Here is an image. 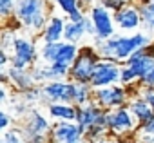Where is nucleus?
Wrapping results in <instances>:
<instances>
[{"instance_id": "1", "label": "nucleus", "mask_w": 154, "mask_h": 143, "mask_svg": "<svg viewBox=\"0 0 154 143\" xmlns=\"http://www.w3.org/2000/svg\"><path fill=\"white\" fill-rule=\"evenodd\" d=\"M47 0H17L15 20L31 35H40L51 18Z\"/></svg>"}, {"instance_id": "2", "label": "nucleus", "mask_w": 154, "mask_h": 143, "mask_svg": "<svg viewBox=\"0 0 154 143\" xmlns=\"http://www.w3.org/2000/svg\"><path fill=\"white\" fill-rule=\"evenodd\" d=\"M100 60H102V56L98 54L94 45H82L78 58L74 60V63L69 69V80L91 85V78L94 75V69Z\"/></svg>"}, {"instance_id": "3", "label": "nucleus", "mask_w": 154, "mask_h": 143, "mask_svg": "<svg viewBox=\"0 0 154 143\" xmlns=\"http://www.w3.org/2000/svg\"><path fill=\"white\" fill-rule=\"evenodd\" d=\"M11 65L18 69H31L38 63V45L31 36L17 35L9 49Z\"/></svg>"}, {"instance_id": "4", "label": "nucleus", "mask_w": 154, "mask_h": 143, "mask_svg": "<svg viewBox=\"0 0 154 143\" xmlns=\"http://www.w3.org/2000/svg\"><path fill=\"white\" fill-rule=\"evenodd\" d=\"M107 127H109V134L116 136L118 139H125L131 134L138 132L140 123L136 121L129 107L123 105V107L107 111Z\"/></svg>"}, {"instance_id": "5", "label": "nucleus", "mask_w": 154, "mask_h": 143, "mask_svg": "<svg viewBox=\"0 0 154 143\" xmlns=\"http://www.w3.org/2000/svg\"><path fill=\"white\" fill-rule=\"evenodd\" d=\"M154 44L152 42V36L149 33H131V35H120L118 36V44H116V53H114V62H120V63H125L134 53L145 49L147 45Z\"/></svg>"}, {"instance_id": "6", "label": "nucleus", "mask_w": 154, "mask_h": 143, "mask_svg": "<svg viewBox=\"0 0 154 143\" xmlns=\"http://www.w3.org/2000/svg\"><path fill=\"white\" fill-rule=\"evenodd\" d=\"M51 121L38 111H31L29 118L24 121L22 134L27 143H51Z\"/></svg>"}, {"instance_id": "7", "label": "nucleus", "mask_w": 154, "mask_h": 143, "mask_svg": "<svg viewBox=\"0 0 154 143\" xmlns=\"http://www.w3.org/2000/svg\"><path fill=\"white\" fill-rule=\"evenodd\" d=\"M93 102L105 111L123 107L131 102V91L120 84L111 85V87H102V89H93Z\"/></svg>"}, {"instance_id": "8", "label": "nucleus", "mask_w": 154, "mask_h": 143, "mask_svg": "<svg viewBox=\"0 0 154 143\" xmlns=\"http://www.w3.org/2000/svg\"><path fill=\"white\" fill-rule=\"evenodd\" d=\"M89 17L93 20V26H94V42L107 40V38H111V36L116 35L114 13L109 11L105 6H102L100 2L94 4L89 9Z\"/></svg>"}, {"instance_id": "9", "label": "nucleus", "mask_w": 154, "mask_h": 143, "mask_svg": "<svg viewBox=\"0 0 154 143\" xmlns=\"http://www.w3.org/2000/svg\"><path fill=\"white\" fill-rule=\"evenodd\" d=\"M76 85L78 84L72 80L47 82L42 85V96L44 100H47V103H72L74 105Z\"/></svg>"}, {"instance_id": "10", "label": "nucleus", "mask_w": 154, "mask_h": 143, "mask_svg": "<svg viewBox=\"0 0 154 143\" xmlns=\"http://www.w3.org/2000/svg\"><path fill=\"white\" fill-rule=\"evenodd\" d=\"M122 76V65L120 62L102 58L94 69V75L91 78V87L93 89H102V87H111L120 84Z\"/></svg>"}, {"instance_id": "11", "label": "nucleus", "mask_w": 154, "mask_h": 143, "mask_svg": "<svg viewBox=\"0 0 154 143\" xmlns=\"http://www.w3.org/2000/svg\"><path fill=\"white\" fill-rule=\"evenodd\" d=\"M76 123L80 125V129L84 130V134L87 130H91L93 127L103 125L107 127V111L100 105H96L94 102H89L84 107H78V116H76Z\"/></svg>"}, {"instance_id": "12", "label": "nucleus", "mask_w": 154, "mask_h": 143, "mask_svg": "<svg viewBox=\"0 0 154 143\" xmlns=\"http://www.w3.org/2000/svg\"><path fill=\"white\" fill-rule=\"evenodd\" d=\"M2 84L13 85L20 93H26V91L36 87V82H35V76H33V71L31 69H18V67H13V65H9L8 69H4V73H2Z\"/></svg>"}, {"instance_id": "13", "label": "nucleus", "mask_w": 154, "mask_h": 143, "mask_svg": "<svg viewBox=\"0 0 154 143\" xmlns=\"http://www.w3.org/2000/svg\"><path fill=\"white\" fill-rule=\"evenodd\" d=\"M114 22H116L118 31H122V33H131V31H136L138 27L143 26L140 8L134 6V4H129L123 9L116 11L114 13Z\"/></svg>"}, {"instance_id": "14", "label": "nucleus", "mask_w": 154, "mask_h": 143, "mask_svg": "<svg viewBox=\"0 0 154 143\" xmlns=\"http://www.w3.org/2000/svg\"><path fill=\"white\" fill-rule=\"evenodd\" d=\"M85 138L84 130L76 121H56L51 130V143H67L72 139Z\"/></svg>"}, {"instance_id": "15", "label": "nucleus", "mask_w": 154, "mask_h": 143, "mask_svg": "<svg viewBox=\"0 0 154 143\" xmlns=\"http://www.w3.org/2000/svg\"><path fill=\"white\" fill-rule=\"evenodd\" d=\"M65 18L62 15H51L47 26L40 33V42L45 44H54V42H63V33H65Z\"/></svg>"}, {"instance_id": "16", "label": "nucleus", "mask_w": 154, "mask_h": 143, "mask_svg": "<svg viewBox=\"0 0 154 143\" xmlns=\"http://www.w3.org/2000/svg\"><path fill=\"white\" fill-rule=\"evenodd\" d=\"M127 107H129V111L132 112V116L136 118V121H138L140 125H143V123H147L149 120L154 118V109H152V107L149 105V102L143 100L140 94H138V96H132L131 102L127 103Z\"/></svg>"}, {"instance_id": "17", "label": "nucleus", "mask_w": 154, "mask_h": 143, "mask_svg": "<svg viewBox=\"0 0 154 143\" xmlns=\"http://www.w3.org/2000/svg\"><path fill=\"white\" fill-rule=\"evenodd\" d=\"M47 112L56 121H76L78 107L72 105V103H49Z\"/></svg>"}, {"instance_id": "18", "label": "nucleus", "mask_w": 154, "mask_h": 143, "mask_svg": "<svg viewBox=\"0 0 154 143\" xmlns=\"http://www.w3.org/2000/svg\"><path fill=\"white\" fill-rule=\"evenodd\" d=\"M51 2L62 9V13L67 17L69 22H80L85 18L82 6H80V0H51Z\"/></svg>"}, {"instance_id": "19", "label": "nucleus", "mask_w": 154, "mask_h": 143, "mask_svg": "<svg viewBox=\"0 0 154 143\" xmlns=\"http://www.w3.org/2000/svg\"><path fill=\"white\" fill-rule=\"evenodd\" d=\"M78 53H80V47H78V44H71V42H62V47H60V51H58V56H56V63H62V65H67V67H71L72 63H74V60L78 58ZM53 62V63H54Z\"/></svg>"}, {"instance_id": "20", "label": "nucleus", "mask_w": 154, "mask_h": 143, "mask_svg": "<svg viewBox=\"0 0 154 143\" xmlns=\"http://www.w3.org/2000/svg\"><path fill=\"white\" fill-rule=\"evenodd\" d=\"M87 35V26H85V18L80 22H69L65 26V33H63V40L71 42V44H78L84 36Z\"/></svg>"}, {"instance_id": "21", "label": "nucleus", "mask_w": 154, "mask_h": 143, "mask_svg": "<svg viewBox=\"0 0 154 143\" xmlns=\"http://www.w3.org/2000/svg\"><path fill=\"white\" fill-rule=\"evenodd\" d=\"M62 47V42H54V44H45L40 42L38 45V62L42 63H53L58 56V51Z\"/></svg>"}, {"instance_id": "22", "label": "nucleus", "mask_w": 154, "mask_h": 143, "mask_svg": "<svg viewBox=\"0 0 154 143\" xmlns=\"http://www.w3.org/2000/svg\"><path fill=\"white\" fill-rule=\"evenodd\" d=\"M0 143H27L24 134H22V129H11V130H4L2 132V139Z\"/></svg>"}, {"instance_id": "23", "label": "nucleus", "mask_w": 154, "mask_h": 143, "mask_svg": "<svg viewBox=\"0 0 154 143\" xmlns=\"http://www.w3.org/2000/svg\"><path fill=\"white\" fill-rule=\"evenodd\" d=\"M138 8H140V13H141V20H143L145 33L154 35V11L147 9V8H143V6H140V4H138Z\"/></svg>"}, {"instance_id": "24", "label": "nucleus", "mask_w": 154, "mask_h": 143, "mask_svg": "<svg viewBox=\"0 0 154 143\" xmlns=\"http://www.w3.org/2000/svg\"><path fill=\"white\" fill-rule=\"evenodd\" d=\"M136 82H140V78L136 76V73L129 67V65H122V76H120V85H123V87H129V85H132V84H136Z\"/></svg>"}, {"instance_id": "25", "label": "nucleus", "mask_w": 154, "mask_h": 143, "mask_svg": "<svg viewBox=\"0 0 154 143\" xmlns=\"http://www.w3.org/2000/svg\"><path fill=\"white\" fill-rule=\"evenodd\" d=\"M15 9H17V0H0V17L2 18L15 17Z\"/></svg>"}, {"instance_id": "26", "label": "nucleus", "mask_w": 154, "mask_h": 143, "mask_svg": "<svg viewBox=\"0 0 154 143\" xmlns=\"http://www.w3.org/2000/svg\"><path fill=\"white\" fill-rule=\"evenodd\" d=\"M100 4H102V6H105L109 11L116 13V11L123 9L125 6H129L131 2H129V0H100Z\"/></svg>"}, {"instance_id": "27", "label": "nucleus", "mask_w": 154, "mask_h": 143, "mask_svg": "<svg viewBox=\"0 0 154 143\" xmlns=\"http://www.w3.org/2000/svg\"><path fill=\"white\" fill-rule=\"evenodd\" d=\"M140 85H141V89H154V69H150L140 80Z\"/></svg>"}, {"instance_id": "28", "label": "nucleus", "mask_w": 154, "mask_h": 143, "mask_svg": "<svg viewBox=\"0 0 154 143\" xmlns=\"http://www.w3.org/2000/svg\"><path fill=\"white\" fill-rule=\"evenodd\" d=\"M140 96L149 102V105L154 109V89H140Z\"/></svg>"}, {"instance_id": "29", "label": "nucleus", "mask_w": 154, "mask_h": 143, "mask_svg": "<svg viewBox=\"0 0 154 143\" xmlns=\"http://www.w3.org/2000/svg\"><path fill=\"white\" fill-rule=\"evenodd\" d=\"M138 134H154V118H152V120H149L147 123L140 125Z\"/></svg>"}, {"instance_id": "30", "label": "nucleus", "mask_w": 154, "mask_h": 143, "mask_svg": "<svg viewBox=\"0 0 154 143\" xmlns=\"http://www.w3.org/2000/svg\"><path fill=\"white\" fill-rule=\"evenodd\" d=\"M9 125H11L9 114H8V112H0V129H2V130H8Z\"/></svg>"}, {"instance_id": "31", "label": "nucleus", "mask_w": 154, "mask_h": 143, "mask_svg": "<svg viewBox=\"0 0 154 143\" xmlns=\"http://www.w3.org/2000/svg\"><path fill=\"white\" fill-rule=\"evenodd\" d=\"M8 84H2L0 85V102L2 103H8Z\"/></svg>"}, {"instance_id": "32", "label": "nucleus", "mask_w": 154, "mask_h": 143, "mask_svg": "<svg viewBox=\"0 0 154 143\" xmlns=\"http://www.w3.org/2000/svg\"><path fill=\"white\" fill-rule=\"evenodd\" d=\"M138 139L141 143H154V134H138Z\"/></svg>"}, {"instance_id": "33", "label": "nucleus", "mask_w": 154, "mask_h": 143, "mask_svg": "<svg viewBox=\"0 0 154 143\" xmlns=\"http://www.w3.org/2000/svg\"><path fill=\"white\" fill-rule=\"evenodd\" d=\"M138 4L143 6V8H147V9H150V11H154V0H140Z\"/></svg>"}, {"instance_id": "34", "label": "nucleus", "mask_w": 154, "mask_h": 143, "mask_svg": "<svg viewBox=\"0 0 154 143\" xmlns=\"http://www.w3.org/2000/svg\"><path fill=\"white\" fill-rule=\"evenodd\" d=\"M94 143H122V139H112V138H102V139H98V141H94Z\"/></svg>"}, {"instance_id": "35", "label": "nucleus", "mask_w": 154, "mask_h": 143, "mask_svg": "<svg viewBox=\"0 0 154 143\" xmlns=\"http://www.w3.org/2000/svg\"><path fill=\"white\" fill-rule=\"evenodd\" d=\"M80 6H82V8H89V9H91V8L94 6V0H80Z\"/></svg>"}, {"instance_id": "36", "label": "nucleus", "mask_w": 154, "mask_h": 143, "mask_svg": "<svg viewBox=\"0 0 154 143\" xmlns=\"http://www.w3.org/2000/svg\"><path fill=\"white\" fill-rule=\"evenodd\" d=\"M67 143H87L85 138H80V139H72V141H67Z\"/></svg>"}, {"instance_id": "37", "label": "nucleus", "mask_w": 154, "mask_h": 143, "mask_svg": "<svg viewBox=\"0 0 154 143\" xmlns=\"http://www.w3.org/2000/svg\"><path fill=\"white\" fill-rule=\"evenodd\" d=\"M129 2H132V0H129Z\"/></svg>"}, {"instance_id": "38", "label": "nucleus", "mask_w": 154, "mask_h": 143, "mask_svg": "<svg viewBox=\"0 0 154 143\" xmlns=\"http://www.w3.org/2000/svg\"><path fill=\"white\" fill-rule=\"evenodd\" d=\"M122 143H123V141H122ZM132 143H134V141H132Z\"/></svg>"}]
</instances>
